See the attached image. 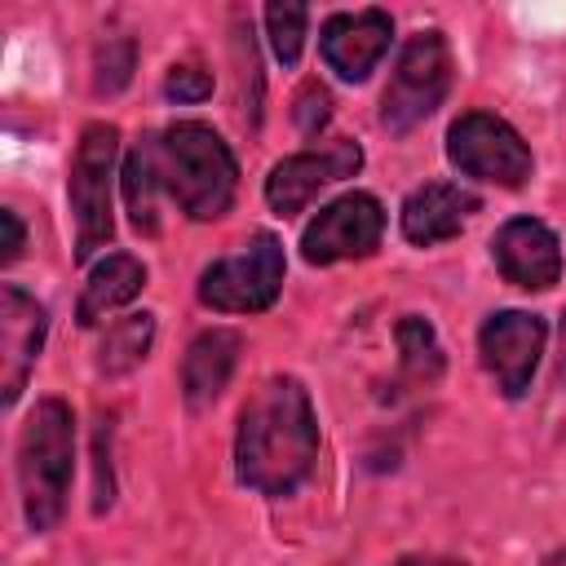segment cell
I'll use <instances>...</instances> for the list:
<instances>
[{"instance_id":"1","label":"cell","mask_w":566,"mask_h":566,"mask_svg":"<svg viewBox=\"0 0 566 566\" xmlns=\"http://www.w3.org/2000/svg\"><path fill=\"white\" fill-rule=\"evenodd\" d=\"M318 460V420L296 376H265L239 411L234 473L256 495H292Z\"/></svg>"},{"instance_id":"2","label":"cell","mask_w":566,"mask_h":566,"mask_svg":"<svg viewBox=\"0 0 566 566\" xmlns=\"http://www.w3.org/2000/svg\"><path fill=\"white\" fill-rule=\"evenodd\" d=\"M146 146H150L159 190H168V199L190 221H217L230 212L239 164L217 128L199 119H181V124H168L164 133H150Z\"/></svg>"},{"instance_id":"3","label":"cell","mask_w":566,"mask_h":566,"mask_svg":"<svg viewBox=\"0 0 566 566\" xmlns=\"http://www.w3.org/2000/svg\"><path fill=\"white\" fill-rule=\"evenodd\" d=\"M75 473V416L62 398L35 402V411L22 424L18 438V486H22V513L35 535L53 531L66 513Z\"/></svg>"},{"instance_id":"4","label":"cell","mask_w":566,"mask_h":566,"mask_svg":"<svg viewBox=\"0 0 566 566\" xmlns=\"http://www.w3.org/2000/svg\"><path fill=\"white\" fill-rule=\"evenodd\" d=\"M119 159V128L115 124H84L71 159V212H75V261H88L97 248L111 243L115 217H111V181Z\"/></svg>"},{"instance_id":"5","label":"cell","mask_w":566,"mask_h":566,"mask_svg":"<svg viewBox=\"0 0 566 566\" xmlns=\"http://www.w3.org/2000/svg\"><path fill=\"white\" fill-rule=\"evenodd\" d=\"M451 88V49L438 31H416L398 62H394V75L385 84V97H380V124L389 133H411L416 124H424L442 97Z\"/></svg>"},{"instance_id":"6","label":"cell","mask_w":566,"mask_h":566,"mask_svg":"<svg viewBox=\"0 0 566 566\" xmlns=\"http://www.w3.org/2000/svg\"><path fill=\"white\" fill-rule=\"evenodd\" d=\"M283 243L270 230H256L239 252L212 261L199 274V301L221 314H256L270 310L283 287Z\"/></svg>"},{"instance_id":"7","label":"cell","mask_w":566,"mask_h":566,"mask_svg":"<svg viewBox=\"0 0 566 566\" xmlns=\"http://www.w3.org/2000/svg\"><path fill=\"white\" fill-rule=\"evenodd\" d=\"M447 159L464 177L509 186V190H517L531 177V146L517 137L513 124H504L500 115H486V111H464L447 128Z\"/></svg>"},{"instance_id":"8","label":"cell","mask_w":566,"mask_h":566,"mask_svg":"<svg viewBox=\"0 0 566 566\" xmlns=\"http://www.w3.org/2000/svg\"><path fill=\"white\" fill-rule=\"evenodd\" d=\"M385 234V208L367 190H349L318 208V217L301 234V256L310 265H332V261H354L371 256Z\"/></svg>"},{"instance_id":"9","label":"cell","mask_w":566,"mask_h":566,"mask_svg":"<svg viewBox=\"0 0 566 566\" xmlns=\"http://www.w3.org/2000/svg\"><path fill=\"white\" fill-rule=\"evenodd\" d=\"M548 327L539 314L526 310H500L482 323L478 332V349H482V367L495 376L504 398H522L531 389V376L539 367Z\"/></svg>"},{"instance_id":"10","label":"cell","mask_w":566,"mask_h":566,"mask_svg":"<svg viewBox=\"0 0 566 566\" xmlns=\"http://www.w3.org/2000/svg\"><path fill=\"white\" fill-rule=\"evenodd\" d=\"M363 168V150L358 142L349 137H336L327 142L323 150H301V155H287L270 168L265 177V199L279 217H296L323 186L340 181V177H354Z\"/></svg>"},{"instance_id":"11","label":"cell","mask_w":566,"mask_h":566,"mask_svg":"<svg viewBox=\"0 0 566 566\" xmlns=\"http://www.w3.org/2000/svg\"><path fill=\"white\" fill-rule=\"evenodd\" d=\"M44 332H49L44 305L31 292H22L18 283H4L0 287V402L4 407H13L18 394L27 389V376L40 358Z\"/></svg>"},{"instance_id":"12","label":"cell","mask_w":566,"mask_h":566,"mask_svg":"<svg viewBox=\"0 0 566 566\" xmlns=\"http://www.w3.org/2000/svg\"><path fill=\"white\" fill-rule=\"evenodd\" d=\"M491 256L513 287L544 292L562 279V243L539 217H513L495 230Z\"/></svg>"},{"instance_id":"13","label":"cell","mask_w":566,"mask_h":566,"mask_svg":"<svg viewBox=\"0 0 566 566\" xmlns=\"http://www.w3.org/2000/svg\"><path fill=\"white\" fill-rule=\"evenodd\" d=\"M389 35H394V22L385 9H358V13H332L323 22V35H318V49H323V62L358 84L376 71V62L385 57L389 49Z\"/></svg>"},{"instance_id":"14","label":"cell","mask_w":566,"mask_h":566,"mask_svg":"<svg viewBox=\"0 0 566 566\" xmlns=\"http://www.w3.org/2000/svg\"><path fill=\"white\" fill-rule=\"evenodd\" d=\"M478 212V195L455 186V181H424L402 199V234L416 248H433L442 239H455L464 221Z\"/></svg>"},{"instance_id":"15","label":"cell","mask_w":566,"mask_h":566,"mask_svg":"<svg viewBox=\"0 0 566 566\" xmlns=\"http://www.w3.org/2000/svg\"><path fill=\"white\" fill-rule=\"evenodd\" d=\"M239 363V332L230 327H208L190 340L186 358H181V394L190 407H208L221 398V389L230 385Z\"/></svg>"},{"instance_id":"16","label":"cell","mask_w":566,"mask_h":566,"mask_svg":"<svg viewBox=\"0 0 566 566\" xmlns=\"http://www.w3.org/2000/svg\"><path fill=\"white\" fill-rule=\"evenodd\" d=\"M146 287V265L128 252H111L102 256L93 270H88V283L80 292V305H75V318L80 327H93L97 318H106L111 310L128 305L137 292Z\"/></svg>"},{"instance_id":"17","label":"cell","mask_w":566,"mask_h":566,"mask_svg":"<svg viewBox=\"0 0 566 566\" xmlns=\"http://www.w3.org/2000/svg\"><path fill=\"white\" fill-rule=\"evenodd\" d=\"M150 340H155V314H146V310L142 314H124L102 332L93 363H97L102 376H124L150 354Z\"/></svg>"},{"instance_id":"18","label":"cell","mask_w":566,"mask_h":566,"mask_svg":"<svg viewBox=\"0 0 566 566\" xmlns=\"http://www.w3.org/2000/svg\"><path fill=\"white\" fill-rule=\"evenodd\" d=\"M394 340H398V363H402V376L416 380V385H433L447 367V354H442V340L433 332L429 318L420 314H402L398 327H394Z\"/></svg>"},{"instance_id":"19","label":"cell","mask_w":566,"mask_h":566,"mask_svg":"<svg viewBox=\"0 0 566 566\" xmlns=\"http://www.w3.org/2000/svg\"><path fill=\"white\" fill-rule=\"evenodd\" d=\"M155 195H159V177H155V164H150V146L142 137L128 150V159H124V199H128V217H133V226L142 234H155L159 230Z\"/></svg>"},{"instance_id":"20","label":"cell","mask_w":566,"mask_h":566,"mask_svg":"<svg viewBox=\"0 0 566 566\" xmlns=\"http://www.w3.org/2000/svg\"><path fill=\"white\" fill-rule=\"evenodd\" d=\"M305 22H310V9H305V4H270V9H265L270 53H274L283 66H296L301 44H305Z\"/></svg>"},{"instance_id":"21","label":"cell","mask_w":566,"mask_h":566,"mask_svg":"<svg viewBox=\"0 0 566 566\" xmlns=\"http://www.w3.org/2000/svg\"><path fill=\"white\" fill-rule=\"evenodd\" d=\"M133 40H106L97 44V57H93V88L97 93H119L133 75Z\"/></svg>"},{"instance_id":"22","label":"cell","mask_w":566,"mask_h":566,"mask_svg":"<svg viewBox=\"0 0 566 566\" xmlns=\"http://www.w3.org/2000/svg\"><path fill=\"white\" fill-rule=\"evenodd\" d=\"M292 119H296V128H301L305 137H314V133H318V128L332 119V97H327V88H323L318 80H310V84L296 93Z\"/></svg>"},{"instance_id":"23","label":"cell","mask_w":566,"mask_h":566,"mask_svg":"<svg viewBox=\"0 0 566 566\" xmlns=\"http://www.w3.org/2000/svg\"><path fill=\"white\" fill-rule=\"evenodd\" d=\"M164 93L172 102H203V97H212V75L203 66H195V62H177L168 71V80H164Z\"/></svg>"},{"instance_id":"24","label":"cell","mask_w":566,"mask_h":566,"mask_svg":"<svg viewBox=\"0 0 566 566\" xmlns=\"http://www.w3.org/2000/svg\"><path fill=\"white\" fill-rule=\"evenodd\" d=\"M0 230H4V243H0V261L9 265V261L22 252V239H27V230H22V221H18V212H13V208H0Z\"/></svg>"},{"instance_id":"25","label":"cell","mask_w":566,"mask_h":566,"mask_svg":"<svg viewBox=\"0 0 566 566\" xmlns=\"http://www.w3.org/2000/svg\"><path fill=\"white\" fill-rule=\"evenodd\" d=\"M394 566H455V562H433V557H402Z\"/></svg>"},{"instance_id":"26","label":"cell","mask_w":566,"mask_h":566,"mask_svg":"<svg viewBox=\"0 0 566 566\" xmlns=\"http://www.w3.org/2000/svg\"><path fill=\"white\" fill-rule=\"evenodd\" d=\"M539 566H566V548H553V553H548Z\"/></svg>"},{"instance_id":"27","label":"cell","mask_w":566,"mask_h":566,"mask_svg":"<svg viewBox=\"0 0 566 566\" xmlns=\"http://www.w3.org/2000/svg\"><path fill=\"white\" fill-rule=\"evenodd\" d=\"M562 367H566V327H562ZM566 376V371H562Z\"/></svg>"}]
</instances>
